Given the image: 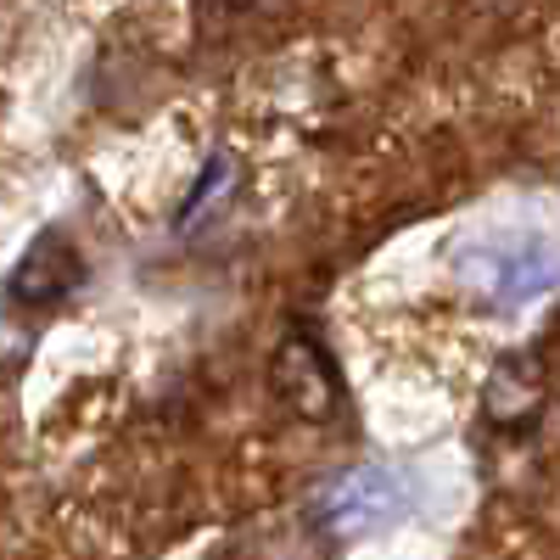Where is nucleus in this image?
Returning <instances> with one entry per match:
<instances>
[{
    "instance_id": "39448f33",
    "label": "nucleus",
    "mask_w": 560,
    "mask_h": 560,
    "mask_svg": "<svg viewBox=\"0 0 560 560\" xmlns=\"http://www.w3.org/2000/svg\"><path fill=\"white\" fill-rule=\"evenodd\" d=\"M477 275L499 303H527L560 275V264H555L549 242H510V247H482Z\"/></svg>"
},
{
    "instance_id": "7ed1b4c3",
    "label": "nucleus",
    "mask_w": 560,
    "mask_h": 560,
    "mask_svg": "<svg viewBox=\"0 0 560 560\" xmlns=\"http://www.w3.org/2000/svg\"><path fill=\"white\" fill-rule=\"evenodd\" d=\"M84 253L62 236V230H39V236L23 247V258L12 264V280L7 292L23 303V308H51L62 298H73L84 287Z\"/></svg>"
},
{
    "instance_id": "f03ea898",
    "label": "nucleus",
    "mask_w": 560,
    "mask_h": 560,
    "mask_svg": "<svg viewBox=\"0 0 560 560\" xmlns=\"http://www.w3.org/2000/svg\"><path fill=\"white\" fill-rule=\"evenodd\" d=\"M404 510V488L393 471L382 465H359V471H342L337 482H325L308 504V516L325 538H359V533H376L387 527Z\"/></svg>"
},
{
    "instance_id": "423d86ee",
    "label": "nucleus",
    "mask_w": 560,
    "mask_h": 560,
    "mask_svg": "<svg viewBox=\"0 0 560 560\" xmlns=\"http://www.w3.org/2000/svg\"><path fill=\"white\" fill-rule=\"evenodd\" d=\"M236 191H242V168L230 163V152H213L202 179H197V191H191V202H185V213H179V236H191V230H202L213 213H224L230 202H236Z\"/></svg>"
},
{
    "instance_id": "20e7f679",
    "label": "nucleus",
    "mask_w": 560,
    "mask_h": 560,
    "mask_svg": "<svg viewBox=\"0 0 560 560\" xmlns=\"http://www.w3.org/2000/svg\"><path fill=\"white\" fill-rule=\"evenodd\" d=\"M549 404V364L538 353H504L482 382V420L499 432H533Z\"/></svg>"
},
{
    "instance_id": "f257e3e1",
    "label": "nucleus",
    "mask_w": 560,
    "mask_h": 560,
    "mask_svg": "<svg viewBox=\"0 0 560 560\" xmlns=\"http://www.w3.org/2000/svg\"><path fill=\"white\" fill-rule=\"evenodd\" d=\"M269 393L280 398V409L308 420V427H325V420H337L342 404H348V387H342V370L331 359L314 331H287L280 348L269 353Z\"/></svg>"
},
{
    "instance_id": "0eeeda50",
    "label": "nucleus",
    "mask_w": 560,
    "mask_h": 560,
    "mask_svg": "<svg viewBox=\"0 0 560 560\" xmlns=\"http://www.w3.org/2000/svg\"><path fill=\"white\" fill-rule=\"evenodd\" d=\"M224 7H258V0H224Z\"/></svg>"
}]
</instances>
